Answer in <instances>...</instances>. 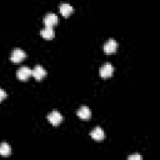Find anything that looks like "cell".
Returning a JSON list of instances; mask_svg holds the SVG:
<instances>
[{
  "instance_id": "cell-14",
  "label": "cell",
  "mask_w": 160,
  "mask_h": 160,
  "mask_svg": "<svg viewBox=\"0 0 160 160\" xmlns=\"http://www.w3.org/2000/svg\"><path fill=\"white\" fill-rule=\"evenodd\" d=\"M6 95H8V94H6V91H5L4 89H1V88H0V101H2V100L6 98Z\"/></svg>"
},
{
  "instance_id": "cell-2",
  "label": "cell",
  "mask_w": 160,
  "mask_h": 160,
  "mask_svg": "<svg viewBox=\"0 0 160 160\" xmlns=\"http://www.w3.org/2000/svg\"><path fill=\"white\" fill-rule=\"evenodd\" d=\"M48 120L50 124L52 125H59L62 121V115L58 111V110H52L51 112L48 114Z\"/></svg>"
},
{
  "instance_id": "cell-5",
  "label": "cell",
  "mask_w": 160,
  "mask_h": 160,
  "mask_svg": "<svg viewBox=\"0 0 160 160\" xmlns=\"http://www.w3.org/2000/svg\"><path fill=\"white\" fill-rule=\"evenodd\" d=\"M118 49V42L114 40V39H109L105 44H104V51L106 54H112L115 52Z\"/></svg>"
},
{
  "instance_id": "cell-7",
  "label": "cell",
  "mask_w": 160,
  "mask_h": 160,
  "mask_svg": "<svg viewBox=\"0 0 160 160\" xmlns=\"http://www.w3.org/2000/svg\"><path fill=\"white\" fill-rule=\"evenodd\" d=\"M90 136H91L94 140H96V141H101V140L105 138V132H104V130H102L100 126H96V128H94V129L91 130Z\"/></svg>"
},
{
  "instance_id": "cell-3",
  "label": "cell",
  "mask_w": 160,
  "mask_h": 160,
  "mask_svg": "<svg viewBox=\"0 0 160 160\" xmlns=\"http://www.w3.org/2000/svg\"><path fill=\"white\" fill-rule=\"evenodd\" d=\"M30 75H31V69L28 68V66H21V68H19L18 71H16V76H18L19 80H21V81H25L28 78H30Z\"/></svg>"
},
{
  "instance_id": "cell-1",
  "label": "cell",
  "mask_w": 160,
  "mask_h": 160,
  "mask_svg": "<svg viewBox=\"0 0 160 160\" xmlns=\"http://www.w3.org/2000/svg\"><path fill=\"white\" fill-rule=\"evenodd\" d=\"M25 56H26V54H25V51H24L22 49L15 48V49L12 50L11 55H10V59H11L12 62H20V61H22V60L25 59Z\"/></svg>"
},
{
  "instance_id": "cell-6",
  "label": "cell",
  "mask_w": 160,
  "mask_h": 160,
  "mask_svg": "<svg viewBox=\"0 0 160 160\" xmlns=\"http://www.w3.org/2000/svg\"><path fill=\"white\" fill-rule=\"evenodd\" d=\"M31 75H32L36 80H41V79L46 75V71H45V69H44L41 65H36L34 69H31Z\"/></svg>"
},
{
  "instance_id": "cell-12",
  "label": "cell",
  "mask_w": 160,
  "mask_h": 160,
  "mask_svg": "<svg viewBox=\"0 0 160 160\" xmlns=\"http://www.w3.org/2000/svg\"><path fill=\"white\" fill-rule=\"evenodd\" d=\"M10 154H11L10 145L8 142H1L0 144V155L1 156H9Z\"/></svg>"
},
{
  "instance_id": "cell-8",
  "label": "cell",
  "mask_w": 160,
  "mask_h": 160,
  "mask_svg": "<svg viewBox=\"0 0 160 160\" xmlns=\"http://www.w3.org/2000/svg\"><path fill=\"white\" fill-rule=\"evenodd\" d=\"M76 114H78V116H79L80 119H82V120H86V119H89V118L91 116V111H90V109H89L86 105L80 106V108L76 110Z\"/></svg>"
},
{
  "instance_id": "cell-11",
  "label": "cell",
  "mask_w": 160,
  "mask_h": 160,
  "mask_svg": "<svg viewBox=\"0 0 160 160\" xmlns=\"http://www.w3.org/2000/svg\"><path fill=\"white\" fill-rule=\"evenodd\" d=\"M40 35H41L44 39H48V40L52 39L54 35H55L52 26H45L44 29H41V30H40Z\"/></svg>"
},
{
  "instance_id": "cell-4",
  "label": "cell",
  "mask_w": 160,
  "mask_h": 160,
  "mask_svg": "<svg viewBox=\"0 0 160 160\" xmlns=\"http://www.w3.org/2000/svg\"><path fill=\"white\" fill-rule=\"evenodd\" d=\"M112 72H114V66L110 62H105L100 68V76L101 78H109L112 75Z\"/></svg>"
},
{
  "instance_id": "cell-9",
  "label": "cell",
  "mask_w": 160,
  "mask_h": 160,
  "mask_svg": "<svg viewBox=\"0 0 160 160\" xmlns=\"http://www.w3.org/2000/svg\"><path fill=\"white\" fill-rule=\"evenodd\" d=\"M44 24H45V26H54L55 24H58V15L54 12L46 14L44 18Z\"/></svg>"
},
{
  "instance_id": "cell-10",
  "label": "cell",
  "mask_w": 160,
  "mask_h": 160,
  "mask_svg": "<svg viewBox=\"0 0 160 160\" xmlns=\"http://www.w3.org/2000/svg\"><path fill=\"white\" fill-rule=\"evenodd\" d=\"M59 10H60V14L66 18L72 12V6L70 4H68V2H62V4L59 5Z\"/></svg>"
},
{
  "instance_id": "cell-13",
  "label": "cell",
  "mask_w": 160,
  "mask_h": 160,
  "mask_svg": "<svg viewBox=\"0 0 160 160\" xmlns=\"http://www.w3.org/2000/svg\"><path fill=\"white\" fill-rule=\"evenodd\" d=\"M128 159H129V160H141V159H142V156H141V155H139V154H135V155H129V156H128Z\"/></svg>"
}]
</instances>
